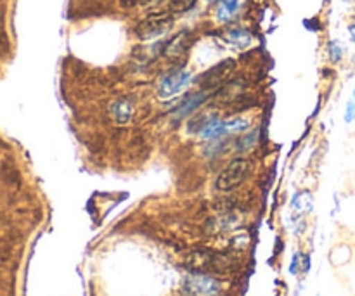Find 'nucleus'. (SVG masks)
<instances>
[{"instance_id":"12","label":"nucleus","mask_w":355,"mask_h":296,"mask_svg":"<svg viewBox=\"0 0 355 296\" xmlns=\"http://www.w3.org/2000/svg\"><path fill=\"white\" fill-rule=\"evenodd\" d=\"M225 40L232 45V47L238 49H246L252 44V33L245 28H232L225 33Z\"/></svg>"},{"instance_id":"3","label":"nucleus","mask_w":355,"mask_h":296,"mask_svg":"<svg viewBox=\"0 0 355 296\" xmlns=\"http://www.w3.org/2000/svg\"><path fill=\"white\" fill-rule=\"evenodd\" d=\"M173 19L170 14H153L148 19L141 21L139 26L135 28V35H137L141 40H155V38L162 37L166 31L172 28Z\"/></svg>"},{"instance_id":"14","label":"nucleus","mask_w":355,"mask_h":296,"mask_svg":"<svg viewBox=\"0 0 355 296\" xmlns=\"http://www.w3.org/2000/svg\"><path fill=\"white\" fill-rule=\"evenodd\" d=\"M250 128V120L243 116L231 118V120H225V135H239L245 134Z\"/></svg>"},{"instance_id":"19","label":"nucleus","mask_w":355,"mask_h":296,"mask_svg":"<svg viewBox=\"0 0 355 296\" xmlns=\"http://www.w3.org/2000/svg\"><path fill=\"white\" fill-rule=\"evenodd\" d=\"M300 270L302 272H307L309 267H311V259H309V255H300Z\"/></svg>"},{"instance_id":"7","label":"nucleus","mask_w":355,"mask_h":296,"mask_svg":"<svg viewBox=\"0 0 355 296\" xmlns=\"http://www.w3.org/2000/svg\"><path fill=\"white\" fill-rule=\"evenodd\" d=\"M210 97H214V92H208V90H200V92H191L186 97H182L177 107L173 110L175 118H186L189 114H194L205 103H207Z\"/></svg>"},{"instance_id":"15","label":"nucleus","mask_w":355,"mask_h":296,"mask_svg":"<svg viewBox=\"0 0 355 296\" xmlns=\"http://www.w3.org/2000/svg\"><path fill=\"white\" fill-rule=\"evenodd\" d=\"M193 120H191L189 123V132H198L200 134L201 130H203L205 127H207L208 123H210L211 120H214V114L211 113H203V114H193Z\"/></svg>"},{"instance_id":"18","label":"nucleus","mask_w":355,"mask_h":296,"mask_svg":"<svg viewBox=\"0 0 355 296\" xmlns=\"http://www.w3.org/2000/svg\"><path fill=\"white\" fill-rule=\"evenodd\" d=\"M343 120H345V123H354L355 121V89H354L352 96H350L349 103H347V106H345V114H343Z\"/></svg>"},{"instance_id":"4","label":"nucleus","mask_w":355,"mask_h":296,"mask_svg":"<svg viewBox=\"0 0 355 296\" xmlns=\"http://www.w3.org/2000/svg\"><path fill=\"white\" fill-rule=\"evenodd\" d=\"M184 291L189 296H220L222 284L207 274H193L184 281Z\"/></svg>"},{"instance_id":"5","label":"nucleus","mask_w":355,"mask_h":296,"mask_svg":"<svg viewBox=\"0 0 355 296\" xmlns=\"http://www.w3.org/2000/svg\"><path fill=\"white\" fill-rule=\"evenodd\" d=\"M191 82V73L186 71L182 68H175L172 71H168L166 75H163L162 82L158 85V96L162 99H168V97L179 94L187 83Z\"/></svg>"},{"instance_id":"21","label":"nucleus","mask_w":355,"mask_h":296,"mask_svg":"<svg viewBox=\"0 0 355 296\" xmlns=\"http://www.w3.org/2000/svg\"><path fill=\"white\" fill-rule=\"evenodd\" d=\"M125 2H130V6H132V3H135V2H146V0H125Z\"/></svg>"},{"instance_id":"10","label":"nucleus","mask_w":355,"mask_h":296,"mask_svg":"<svg viewBox=\"0 0 355 296\" xmlns=\"http://www.w3.org/2000/svg\"><path fill=\"white\" fill-rule=\"evenodd\" d=\"M189 45L191 35L187 33V31H182V33L170 38V40L163 45V55H166V58H180L182 54H186Z\"/></svg>"},{"instance_id":"17","label":"nucleus","mask_w":355,"mask_h":296,"mask_svg":"<svg viewBox=\"0 0 355 296\" xmlns=\"http://www.w3.org/2000/svg\"><path fill=\"white\" fill-rule=\"evenodd\" d=\"M196 0H170L168 10L170 12H186L194 6Z\"/></svg>"},{"instance_id":"2","label":"nucleus","mask_w":355,"mask_h":296,"mask_svg":"<svg viewBox=\"0 0 355 296\" xmlns=\"http://www.w3.org/2000/svg\"><path fill=\"white\" fill-rule=\"evenodd\" d=\"M234 69H236L234 59H224L222 62L215 64L214 68H210L207 73H203V75L200 76L201 90H208V92H215V90H218L224 83H227L229 76L234 73Z\"/></svg>"},{"instance_id":"11","label":"nucleus","mask_w":355,"mask_h":296,"mask_svg":"<svg viewBox=\"0 0 355 296\" xmlns=\"http://www.w3.org/2000/svg\"><path fill=\"white\" fill-rule=\"evenodd\" d=\"M243 2H245V0H218L215 19H217L218 23H229V21H232L236 14L241 10Z\"/></svg>"},{"instance_id":"6","label":"nucleus","mask_w":355,"mask_h":296,"mask_svg":"<svg viewBox=\"0 0 355 296\" xmlns=\"http://www.w3.org/2000/svg\"><path fill=\"white\" fill-rule=\"evenodd\" d=\"M191 269L196 270H220L229 265V260L220 253L208 252V250H198V252L191 253L189 256Z\"/></svg>"},{"instance_id":"20","label":"nucleus","mask_w":355,"mask_h":296,"mask_svg":"<svg viewBox=\"0 0 355 296\" xmlns=\"http://www.w3.org/2000/svg\"><path fill=\"white\" fill-rule=\"evenodd\" d=\"M349 31H350V38H352V42H354V44H355V23L350 24Z\"/></svg>"},{"instance_id":"9","label":"nucleus","mask_w":355,"mask_h":296,"mask_svg":"<svg viewBox=\"0 0 355 296\" xmlns=\"http://www.w3.org/2000/svg\"><path fill=\"white\" fill-rule=\"evenodd\" d=\"M110 113L113 116L114 123L127 125L132 120V116H134V104L127 97H121V99H116L111 104Z\"/></svg>"},{"instance_id":"22","label":"nucleus","mask_w":355,"mask_h":296,"mask_svg":"<svg viewBox=\"0 0 355 296\" xmlns=\"http://www.w3.org/2000/svg\"><path fill=\"white\" fill-rule=\"evenodd\" d=\"M207 2H214V0H207Z\"/></svg>"},{"instance_id":"1","label":"nucleus","mask_w":355,"mask_h":296,"mask_svg":"<svg viewBox=\"0 0 355 296\" xmlns=\"http://www.w3.org/2000/svg\"><path fill=\"white\" fill-rule=\"evenodd\" d=\"M250 170H252V163L245 158H236L218 173L217 177V186L218 191H224V193H229V191H234L236 187L241 186L245 182V179L248 177Z\"/></svg>"},{"instance_id":"16","label":"nucleus","mask_w":355,"mask_h":296,"mask_svg":"<svg viewBox=\"0 0 355 296\" xmlns=\"http://www.w3.org/2000/svg\"><path fill=\"white\" fill-rule=\"evenodd\" d=\"M328 54L333 62H340L343 59V54H345V49L338 40H331L328 44Z\"/></svg>"},{"instance_id":"13","label":"nucleus","mask_w":355,"mask_h":296,"mask_svg":"<svg viewBox=\"0 0 355 296\" xmlns=\"http://www.w3.org/2000/svg\"><path fill=\"white\" fill-rule=\"evenodd\" d=\"M200 137L203 139V141H215V139L225 137V120L214 118V120L200 132Z\"/></svg>"},{"instance_id":"8","label":"nucleus","mask_w":355,"mask_h":296,"mask_svg":"<svg viewBox=\"0 0 355 296\" xmlns=\"http://www.w3.org/2000/svg\"><path fill=\"white\" fill-rule=\"evenodd\" d=\"M245 90H246V85L243 80H232V82L224 83L220 89L215 90L214 96L217 97L218 103L231 104V103H238V101H241Z\"/></svg>"}]
</instances>
